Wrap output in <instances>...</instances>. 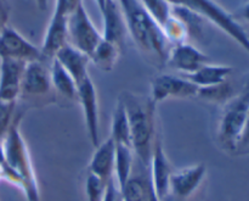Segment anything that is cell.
Returning <instances> with one entry per match:
<instances>
[{
    "label": "cell",
    "mask_w": 249,
    "mask_h": 201,
    "mask_svg": "<svg viewBox=\"0 0 249 201\" xmlns=\"http://www.w3.org/2000/svg\"><path fill=\"white\" fill-rule=\"evenodd\" d=\"M22 117L23 112H17L11 127L2 139L5 162L0 166L1 178L22 190L27 201H40L38 181L28 146L21 133Z\"/></svg>",
    "instance_id": "1"
},
{
    "label": "cell",
    "mask_w": 249,
    "mask_h": 201,
    "mask_svg": "<svg viewBox=\"0 0 249 201\" xmlns=\"http://www.w3.org/2000/svg\"><path fill=\"white\" fill-rule=\"evenodd\" d=\"M118 2L125 21L126 32L131 36L134 43L153 65L164 67L172 45L162 27L146 11L140 0H118Z\"/></svg>",
    "instance_id": "2"
},
{
    "label": "cell",
    "mask_w": 249,
    "mask_h": 201,
    "mask_svg": "<svg viewBox=\"0 0 249 201\" xmlns=\"http://www.w3.org/2000/svg\"><path fill=\"white\" fill-rule=\"evenodd\" d=\"M119 98L125 106L131 132V149L143 170H150L157 134H156V107L150 95L123 92Z\"/></svg>",
    "instance_id": "3"
},
{
    "label": "cell",
    "mask_w": 249,
    "mask_h": 201,
    "mask_svg": "<svg viewBox=\"0 0 249 201\" xmlns=\"http://www.w3.org/2000/svg\"><path fill=\"white\" fill-rule=\"evenodd\" d=\"M248 109L249 84L242 93L236 94L232 99L223 105L216 129V141L225 153L236 154Z\"/></svg>",
    "instance_id": "4"
},
{
    "label": "cell",
    "mask_w": 249,
    "mask_h": 201,
    "mask_svg": "<svg viewBox=\"0 0 249 201\" xmlns=\"http://www.w3.org/2000/svg\"><path fill=\"white\" fill-rule=\"evenodd\" d=\"M172 6H181L218 27L249 54V37L237 20L214 0H167Z\"/></svg>",
    "instance_id": "5"
},
{
    "label": "cell",
    "mask_w": 249,
    "mask_h": 201,
    "mask_svg": "<svg viewBox=\"0 0 249 201\" xmlns=\"http://www.w3.org/2000/svg\"><path fill=\"white\" fill-rule=\"evenodd\" d=\"M18 100L26 104H51L56 100L51 84L50 68L44 61L27 63L21 83ZM18 102V101H17Z\"/></svg>",
    "instance_id": "6"
},
{
    "label": "cell",
    "mask_w": 249,
    "mask_h": 201,
    "mask_svg": "<svg viewBox=\"0 0 249 201\" xmlns=\"http://www.w3.org/2000/svg\"><path fill=\"white\" fill-rule=\"evenodd\" d=\"M67 36L68 44L88 56L91 55L102 39V34L94 26L84 5H80L67 19Z\"/></svg>",
    "instance_id": "7"
},
{
    "label": "cell",
    "mask_w": 249,
    "mask_h": 201,
    "mask_svg": "<svg viewBox=\"0 0 249 201\" xmlns=\"http://www.w3.org/2000/svg\"><path fill=\"white\" fill-rule=\"evenodd\" d=\"M0 59H11L26 63L43 61L40 48L9 24L0 32Z\"/></svg>",
    "instance_id": "8"
},
{
    "label": "cell",
    "mask_w": 249,
    "mask_h": 201,
    "mask_svg": "<svg viewBox=\"0 0 249 201\" xmlns=\"http://www.w3.org/2000/svg\"><path fill=\"white\" fill-rule=\"evenodd\" d=\"M198 87L186 77L175 75H160L151 82L150 97L156 104L168 99L197 98Z\"/></svg>",
    "instance_id": "9"
},
{
    "label": "cell",
    "mask_w": 249,
    "mask_h": 201,
    "mask_svg": "<svg viewBox=\"0 0 249 201\" xmlns=\"http://www.w3.org/2000/svg\"><path fill=\"white\" fill-rule=\"evenodd\" d=\"M173 175V168L163 149L162 141L156 139L153 146L152 159H151L148 177H150L151 188L155 198L160 201H167L170 198V178Z\"/></svg>",
    "instance_id": "10"
},
{
    "label": "cell",
    "mask_w": 249,
    "mask_h": 201,
    "mask_svg": "<svg viewBox=\"0 0 249 201\" xmlns=\"http://www.w3.org/2000/svg\"><path fill=\"white\" fill-rule=\"evenodd\" d=\"M78 99L84 114L88 134L92 146L96 148L100 144V116H99V98L96 88L90 77L77 84Z\"/></svg>",
    "instance_id": "11"
},
{
    "label": "cell",
    "mask_w": 249,
    "mask_h": 201,
    "mask_svg": "<svg viewBox=\"0 0 249 201\" xmlns=\"http://www.w3.org/2000/svg\"><path fill=\"white\" fill-rule=\"evenodd\" d=\"M207 177V167L203 163L173 171L170 178V198L187 201L197 194Z\"/></svg>",
    "instance_id": "12"
},
{
    "label": "cell",
    "mask_w": 249,
    "mask_h": 201,
    "mask_svg": "<svg viewBox=\"0 0 249 201\" xmlns=\"http://www.w3.org/2000/svg\"><path fill=\"white\" fill-rule=\"evenodd\" d=\"M209 62L211 59L207 54L187 41L170 46L165 66L181 75L189 76Z\"/></svg>",
    "instance_id": "13"
},
{
    "label": "cell",
    "mask_w": 249,
    "mask_h": 201,
    "mask_svg": "<svg viewBox=\"0 0 249 201\" xmlns=\"http://www.w3.org/2000/svg\"><path fill=\"white\" fill-rule=\"evenodd\" d=\"M27 63L11 59H0V100L17 102L22 77Z\"/></svg>",
    "instance_id": "14"
},
{
    "label": "cell",
    "mask_w": 249,
    "mask_h": 201,
    "mask_svg": "<svg viewBox=\"0 0 249 201\" xmlns=\"http://www.w3.org/2000/svg\"><path fill=\"white\" fill-rule=\"evenodd\" d=\"M100 11H101L102 20H104L102 38L113 43L121 50H124L126 26L118 0H106Z\"/></svg>",
    "instance_id": "15"
},
{
    "label": "cell",
    "mask_w": 249,
    "mask_h": 201,
    "mask_svg": "<svg viewBox=\"0 0 249 201\" xmlns=\"http://www.w3.org/2000/svg\"><path fill=\"white\" fill-rule=\"evenodd\" d=\"M67 44V19L53 12L40 46L44 62H50L53 60L56 54Z\"/></svg>",
    "instance_id": "16"
},
{
    "label": "cell",
    "mask_w": 249,
    "mask_h": 201,
    "mask_svg": "<svg viewBox=\"0 0 249 201\" xmlns=\"http://www.w3.org/2000/svg\"><path fill=\"white\" fill-rule=\"evenodd\" d=\"M94 155L89 162L88 171L94 173L104 183L114 178V160H116V143L111 137L96 146Z\"/></svg>",
    "instance_id": "17"
},
{
    "label": "cell",
    "mask_w": 249,
    "mask_h": 201,
    "mask_svg": "<svg viewBox=\"0 0 249 201\" xmlns=\"http://www.w3.org/2000/svg\"><path fill=\"white\" fill-rule=\"evenodd\" d=\"M56 60L65 67V70L72 76L75 84H79L89 76V56L77 50L72 45L67 44L63 46L55 56Z\"/></svg>",
    "instance_id": "18"
},
{
    "label": "cell",
    "mask_w": 249,
    "mask_h": 201,
    "mask_svg": "<svg viewBox=\"0 0 249 201\" xmlns=\"http://www.w3.org/2000/svg\"><path fill=\"white\" fill-rule=\"evenodd\" d=\"M49 68H50L51 84H53L55 95H60L63 99L70 100V101L77 100V84L72 76L65 70V67L56 59H53L50 61Z\"/></svg>",
    "instance_id": "19"
},
{
    "label": "cell",
    "mask_w": 249,
    "mask_h": 201,
    "mask_svg": "<svg viewBox=\"0 0 249 201\" xmlns=\"http://www.w3.org/2000/svg\"><path fill=\"white\" fill-rule=\"evenodd\" d=\"M233 68L231 66L215 65V63L209 62L198 68L196 72L189 76H184V77L195 83L198 88L211 87V85H216L226 82Z\"/></svg>",
    "instance_id": "20"
},
{
    "label": "cell",
    "mask_w": 249,
    "mask_h": 201,
    "mask_svg": "<svg viewBox=\"0 0 249 201\" xmlns=\"http://www.w3.org/2000/svg\"><path fill=\"white\" fill-rule=\"evenodd\" d=\"M111 137L116 144H123V145L131 148V132L129 126L128 115H126L125 106L121 98L117 99L116 106H114L113 114H112L111 122Z\"/></svg>",
    "instance_id": "21"
},
{
    "label": "cell",
    "mask_w": 249,
    "mask_h": 201,
    "mask_svg": "<svg viewBox=\"0 0 249 201\" xmlns=\"http://www.w3.org/2000/svg\"><path fill=\"white\" fill-rule=\"evenodd\" d=\"M122 53H123V50H121L118 46L102 38L96 45V48L94 49L91 55L89 56V59L90 62L94 63L101 71L111 72L118 62Z\"/></svg>",
    "instance_id": "22"
},
{
    "label": "cell",
    "mask_w": 249,
    "mask_h": 201,
    "mask_svg": "<svg viewBox=\"0 0 249 201\" xmlns=\"http://www.w3.org/2000/svg\"><path fill=\"white\" fill-rule=\"evenodd\" d=\"M134 172V151L130 146L116 144V160H114V180L123 190Z\"/></svg>",
    "instance_id": "23"
},
{
    "label": "cell",
    "mask_w": 249,
    "mask_h": 201,
    "mask_svg": "<svg viewBox=\"0 0 249 201\" xmlns=\"http://www.w3.org/2000/svg\"><path fill=\"white\" fill-rule=\"evenodd\" d=\"M124 201H155L156 198L151 188L150 177L146 175L131 176L129 182L123 188Z\"/></svg>",
    "instance_id": "24"
},
{
    "label": "cell",
    "mask_w": 249,
    "mask_h": 201,
    "mask_svg": "<svg viewBox=\"0 0 249 201\" xmlns=\"http://www.w3.org/2000/svg\"><path fill=\"white\" fill-rule=\"evenodd\" d=\"M172 15L179 19L186 27L189 39L198 40L203 37V17L181 6H172Z\"/></svg>",
    "instance_id": "25"
},
{
    "label": "cell",
    "mask_w": 249,
    "mask_h": 201,
    "mask_svg": "<svg viewBox=\"0 0 249 201\" xmlns=\"http://www.w3.org/2000/svg\"><path fill=\"white\" fill-rule=\"evenodd\" d=\"M235 95L233 87L230 84L229 80L220 83V84L211 85V87L198 88V93H197V98H199L203 101L220 105L226 104Z\"/></svg>",
    "instance_id": "26"
},
{
    "label": "cell",
    "mask_w": 249,
    "mask_h": 201,
    "mask_svg": "<svg viewBox=\"0 0 249 201\" xmlns=\"http://www.w3.org/2000/svg\"><path fill=\"white\" fill-rule=\"evenodd\" d=\"M140 2L160 27L172 15V5L167 0H140Z\"/></svg>",
    "instance_id": "27"
},
{
    "label": "cell",
    "mask_w": 249,
    "mask_h": 201,
    "mask_svg": "<svg viewBox=\"0 0 249 201\" xmlns=\"http://www.w3.org/2000/svg\"><path fill=\"white\" fill-rule=\"evenodd\" d=\"M106 183L102 182L97 176L88 171L85 176V194L87 201H102Z\"/></svg>",
    "instance_id": "28"
},
{
    "label": "cell",
    "mask_w": 249,
    "mask_h": 201,
    "mask_svg": "<svg viewBox=\"0 0 249 201\" xmlns=\"http://www.w3.org/2000/svg\"><path fill=\"white\" fill-rule=\"evenodd\" d=\"M17 114V102L0 100V141L6 136Z\"/></svg>",
    "instance_id": "29"
},
{
    "label": "cell",
    "mask_w": 249,
    "mask_h": 201,
    "mask_svg": "<svg viewBox=\"0 0 249 201\" xmlns=\"http://www.w3.org/2000/svg\"><path fill=\"white\" fill-rule=\"evenodd\" d=\"M80 5H83V0H56L53 12L68 19Z\"/></svg>",
    "instance_id": "30"
},
{
    "label": "cell",
    "mask_w": 249,
    "mask_h": 201,
    "mask_svg": "<svg viewBox=\"0 0 249 201\" xmlns=\"http://www.w3.org/2000/svg\"><path fill=\"white\" fill-rule=\"evenodd\" d=\"M102 201H124L123 192H122L121 188L118 187V184H117L114 178L109 181L106 184Z\"/></svg>",
    "instance_id": "31"
},
{
    "label": "cell",
    "mask_w": 249,
    "mask_h": 201,
    "mask_svg": "<svg viewBox=\"0 0 249 201\" xmlns=\"http://www.w3.org/2000/svg\"><path fill=\"white\" fill-rule=\"evenodd\" d=\"M245 154H249V109L247 117H246L245 127H243L237 144V149H236V155H245Z\"/></svg>",
    "instance_id": "32"
},
{
    "label": "cell",
    "mask_w": 249,
    "mask_h": 201,
    "mask_svg": "<svg viewBox=\"0 0 249 201\" xmlns=\"http://www.w3.org/2000/svg\"><path fill=\"white\" fill-rule=\"evenodd\" d=\"M10 17V5L7 0H0V32L7 26Z\"/></svg>",
    "instance_id": "33"
},
{
    "label": "cell",
    "mask_w": 249,
    "mask_h": 201,
    "mask_svg": "<svg viewBox=\"0 0 249 201\" xmlns=\"http://www.w3.org/2000/svg\"><path fill=\"white\" fill-rule=\"evenodd\" d=\"M240 15L246 22H248L249 23V0L242 6V9H241L240 11Z\"/></svg>",
    "instance_id": "34"
},
{
    "label": "cell",
    "mask_w": 249,
    "mask_h": 201,
    "mask_svg": "<svg viewBox=\"0 0 249 201\" xmlns=\"http://www.w3.org/2000/svg\"><path fill=\"white\" fill-rule=\"evenodd\" d=\"M48 2H49V0H36V6H38L41 11H44V10L48 9Z\"/></svg>",
    "instance_id": "35"
},
{
    "label": "cell",
    "mask_w": 249,
    "mask_h": 201,
    "mask_svg": "<svg viewBox=\"0 0 249 201\" xmlns=\"http://www.w3.org/2000/svg\"><path fill=\"white\" fill-rule=\"evenodd\" d=\"M105 1H106V0H96V4H97V6H99V9H101V7L104 6Z\"/></svg>",
    "instance_id": "36"
},
{
    "label": "cell",
    "mask_w": 249,
    "mask_h": 201,
    "mask_svg": "<svg viewBox=\"0 0 249 201\" xmlns=\"http://www.w3.org/2000/svg\"><path fill=\"white\" fill-rule=\"evenodd\" d=\"M0 180H2V178H1V171H0Z\"/></svg>",
    "instance_id": "37"
},
{
    "label": "cell",
    "mask_w": 249,
    "mask_h": 201,
    "mask_svg": "<svg viewBox=\"0 0 249 201\" xmlns=\"http://www.w3.org/2000/svg\"><path fill=\"white\" fill-rule=\"evenodd\" d=\"M155 201H160V200H157V199H156V200H155Z\"/></svg>",
    "instance_id": "38"
}]
</instances>
